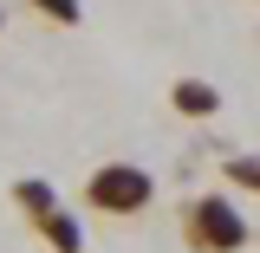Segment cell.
<instances>
[{"instance_id": "ba28073f", "label": "cell", "mask_w": 260, "mask_h": 253, "mask_svg": "<svg viewBox=\"0 0 260 253\" xmlns=\"http://www.w3.org/2000/svg\"><path fill=\"white\" fill-rule=\"evenodd\" d=\"M0 26H7V13H0Z\"/></svg>"}, {"instance_id": "5b68a950", "label": "cell", "mask_w": 260, "mask_h": 253, "mask_svg": "<svg viewBox=\"0 0 260 253\" xmlns=\"http://www.w3.org/2000/svg\"><path fill=\"white\" fill-rule=\"evenodd\" d=\"M13 208H20L26 221H39V214H52V208H59V189H52V182H39V175H20V182H13Z\"/></svg>"}, {"instance_id": "52a82bcc", "label": "cell", "mask_w": 260, "mask_h": 253, "mask_svg": "<svg viewBox=\"0 0 260 253\" xmlns=\"http://www.w3.org/2000/svg\"><path fill=\"white\" fill-rule=\"evenodd\" d=\"M228 182H234L241 195H254V189H260V162L247 156V150H241V156H228Z\"/></svg>"}, {"instance_id": "8992f818", "label": "cell", "mask_w": 260, "mask_h": 253, "mask_svg": "<svg viewBox=\"0 0 260 253\" xmlns=\"http://www.w3.org/2000/svg\"><path fill=\"white\" fill-rule=\"evenodd\" d=\"M39 20H52V26H78L85 20V0H26Z\"/></svg>"}, {"instance_id": "6da1fadb", "label": "cell", "mask_w": 260, "mask_h": 253, "mask_svg": "<svg viewBox=\"0 0 260 253\" xmlns=\"http://www.w3.org/2000/svg\"><path fill=\"white\" fill-rule=\"evenodd\" d=\"M254 227L228 195H195L182 208V247L189 253H247Z\"/></svg>"}, {"instance_id": "3957f363", "label": "cell", "mask_w": 260, "mask_h": 253, "mask_svg": "<svg viewBox=\"0 0 260 253\" xmlns=\"http://www.w3.org/2000/svg\"><path fill=\"white\" fill-rule=\"evenodd\" d=\"M169 104H176L182 117H215V111H221V91H215L208 78H176V85H169Z\"/></svg>"}, {"instance_id": "277c9868", "label": "cell", "mask_w": 260, "mask_h": 253, "mask_svg": "<svg viewBox=\"0 0 260 253\" xmlns=\"http://www.w3.org/2000/svg\"><path fill=\"white\" fill-rule=\"evenodd\" d=\"M39 240L52 253H85V227H78V214H65V208H52V214H39Z\"/></svg>"}, {"instance_id": "7a4b0ae2", "label": "cell", "mask_w": 260, "mask_h": 253, "mask_svg": "<svg viewBox=\"0 0 260 253\" xmlns=\"http://www.w3.org/2000/svg\"><path fill=\"white\" fill-rule=\"evenodd\" d=\"M156 201V175L137 169V162H98L85 175V208L91 214H111V221H130Z\"/></svg>"}]
</instances>
